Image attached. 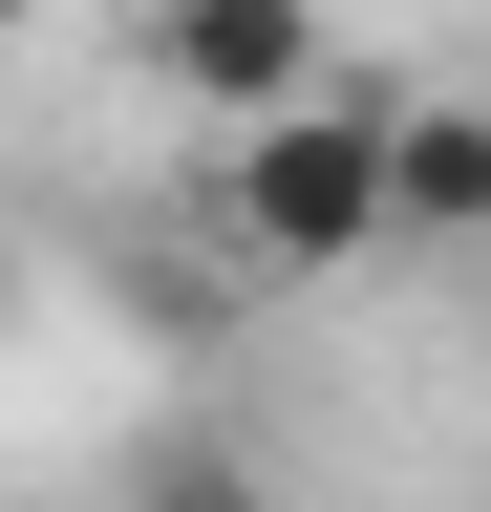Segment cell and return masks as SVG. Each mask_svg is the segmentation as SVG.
I'll use <instances>...</instances> for the list:
<instances>
[{
	"label": "cell",
	"mask_w": 491,
	"mask_h": 512,
	"mask_svg": "<svg viewBox=\"0 0 491 512\" xmlns=\"http://www.w3.org/2000/svg\"><path fill=\"white\" fill-rule=\"evenodd\" d=\"M214 235L257 256V278H342V256H406V86H342L321 107H278V128H235L214 150Z\"/></svg>",
	"instance_id": "6da1fadb"
},
{
	"label": "cell",
	"mask_w": 491,
	"mask_h": 512,
	"mask_svg": "<svg viewBox=\"0 0 491 512\" xmlns=\"http://www.w3.org/2000/svg\"><path fill=\"white\" fill-rule=\"evenodd\" d=\"M449 235H491V107L406 86V256H449Z\"/></svg>",
	"instance_id": "3957f363"
},
{
	"label": "cell",
	"mask_w": 491,
	"mask_h": 512,
	"mask_svg": "<svg viewBox=\"0 0 491 512\" xmlns=\"http://www.w3.org/2000/svg\"><path fill=\"white\" fill-rule=\"evenodd\" d=\"M129 512H278V470H257L235 427H150V448H129Z\"/></svg>",
	"instance_id": "277c9868"
},
{
	"label": "cell",
	"mask_w": 491,
	"mask_h": 512,
	"mask_svg": "<svg viewBox=\"0 0 491 512\" xmlns=\"http://www.w3.org/2000/svg\"><path fill=\"white\" fill-rule=\"evenodd\" d=\"M150 86L214 128H278L342 86V43H321V0H150Z\"/></svg>",
	"instance_id": "7a4b0ae2"
}]
</instances>
